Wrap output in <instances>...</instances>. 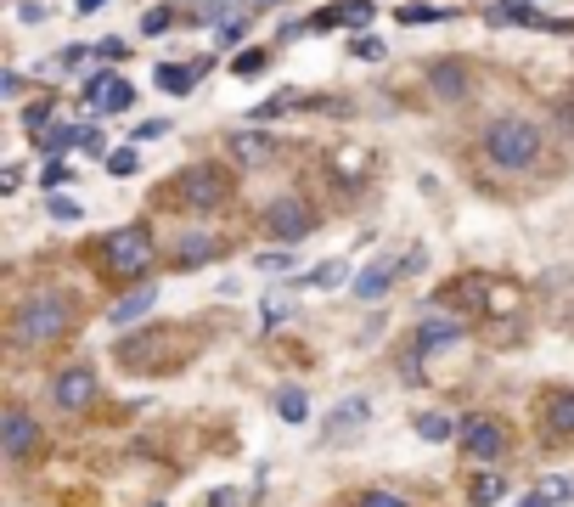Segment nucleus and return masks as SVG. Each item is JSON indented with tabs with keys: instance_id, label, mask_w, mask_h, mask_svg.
<instances>
[{
	"instance_id": "f03ea898",
	"label": "nucleus",
	"mask_w": 574,
	"mask_h": 507,
	"mask_svg": "<svg viewBox=\"0 0 574 507\" xmlns=\"http://www.w3.org/2000/svg\"><path fill=\"white\" fill-rule=\"evenodd\" d=\"M12 333H17V344H46V338H62L68 333V299L62 293L23 299V311L12 316Z\"/></svg>"
},
{
	"instance_id": "2f4dec72",
	"label": "nucleus",
	"mask_w": 574,
	"mask_h": 507,
	"mask_svg": "<svg viewBox=\"0 0 574 507\" xmlns=\"http://www.w3.org/2000/svg\"><path fill=\"white\" fill-rule=\"evenodd\" d=\"M23 124H28V130H46V124H51V101H34V108L23 113Z\"/></svg>"
},
{
	"instance_id": "2eb2a0df",
	"label": "nucleus",
	"mask_w": 574,
	"mask_h": 507,
	"mask_svg": "<svg viewBox=\"0 0 574 507\" xmlns=\"http://www.w3.org/2000/svg\"><path fill=\"white\" fill-rule=\"evenodd\" d=\"M152 304H158V288H135V293H124V299L113 304V322H119V327H130V322H141V316L152 311Z\"/></svg>"
},
{
	"instance_id": "c85d7f7f",
	"label": "nucleus",
	"mask_w": 574,
	"mask_h": 507,
	"mask_svg": "<svg viewBox=\"0 0 574 507\" xmlns=\"http://www.w3.org/2000/svg\"><path fill=\"white\" fill-rule=\"evenodd\" d=\"M287 101H293L287 90H282V96H270V101H259V108H254V119H277V113H287Z\"/></svg>"
},
{
	"instance_id": "bb28decb",
	"label": "nucleus",
	"mask_w": 574,
	"mask_h": 507,
	"mask_svg": "<svg viewBox=\"0 0 574 507\" xmlns=\"http://www.w3.org/2000/svg\"><path fill=\"white\" fill-rule=\"evenodd\" d=\"M46 209H51L57 220H79V215H85L79 203H74V197H62V192H57V197H46Z\"/></svg>"
},
{
	"instance_id": "0eeeda50",
	"label": "nucleus",
	"mask_w": 574,
	"mask_h": 507,
	"mask_svg": "<svg viewBox=\"0 0 574 507\" xmlns=\"http://www.w3.org/2000/svg\"><path fill=\"white\" fill-rule=\"evenodd\" d=\"M462 446H467V457L496 462V457L506 451V434H501L490 417H467V423H462Z\"/></svg>"
},
{
	"instance_id": "c9c22d12",
	"label": "nucleus",
	"mask_w": 574,
	"mask_h": 507,
	"mask_svg": "<svg viewBox=\"0 0 574 507\" xmlns=\"http://www.w3.org/2000/svg\"><path fill=\"white\" fill-rule=\"evenodd\" d=\"M40 181H46V186H62V181H68V164H57V158H51V164H46V175H40Z\"/></svg>"
},
{
	"instance_id": "a878e982",
	"label": "nucleus",
	"mask_w": 574,
	"mask_h": 507,
	"mask_svg": "<svg viewBox=\"0 0 574 507\" xmlns=\"http://www.w3.org/2000/svg\"><path fill=\"white\" fill-rule=\"evenodd\" d=\"M243 28H248L243 17H231V23L220 17V23H214V40H220V46H243Z\"/></svg>"
},
{
	"instance_id": "20e7f679",
	"label": "nucleus",
	"mask_w": 574,
	"mask_h": 507,
	"mask_svg": "<svg viewBox=\"0 0 574 507\" xmlns=\"http://www.w3.org/2000/svg\"><path fill=\"white\" fill-rule=\"evenodd\" d=\"M101 259H108L119 277H135V270L152 265V237L141 226H124V231H113L108 243H101Z\"/></svg>"
},
{
	"instance_id": "aec40b11",
	"label": "nucleus",
	"mask_w": 574,
	"mask_h": 507,
	"mask_svg": "<svg viewBox=\"0 0 574 507\" xmlns=\"http://www.w3.org/2000/svg\"><path fill=\"white\" fill-rule=\"evenodd\" d=\"M203 68H209V62H197V68H158V85H163L169 96H186V90H192V79L203 74Z\"/></svg>"
},
{
	"instance_id": "5701e85b",
	"label": "nucleus",
	"mask_w": 574,
	"mask_h": 507,
	"mask_svg": "<svg viewBox=\"0 0 574 507\" xmlns=\"http://www.w3.org/2000/svg\"><path fill=\"white\" fill-rule=\"evenodd\" d=\"M451 428H456V423H451L445 412H428V417H417V434L428 439V446H439V439H451Z\"/></svg>"
},
{
	"instance_id": "4be33fe9",
	"label": "nucleus",
	"mask_w": 574,
	"mask_h": 507,
	"mask_svg": "<svg viewBox=\"0 0 574 507\" xmlns=\"http://www.w3.org/2000/svg\"><path fill=\"white\" fill-rule=\"evenodd\" d=\"M344 277H350V265L344 259H327V265H316L310 277H304V288H338Z\"/></svg>"
},
{
	"instance_id": "7c9ffc66",
	"label": "nucleus",
	"mask_w": 574,
	"mask_h": 507,
	"mask_svg": "<svg viewBox=\"0 0 574 507\" xmlns=\"http://www.w3.org/2000/svg\"><path fill=\"white\" fill-rule=\"evenodd\" d=\"M355 507H405V502H400L394 491H366V496H360Z\"/></svg>"
},
{
	"instance_id": "423d86ee",
	"label": "nucleus",
	"mask_w": 574,
	"mask_h": 507,
	"mask_svg": "<svg viewBox=\"0 0 574 507\" xmlns=\"http://www.w3.org/2000/svg\"><path fill=\"white\" fill-rule=\"evenodd\" d=\"M310 226H316V215H310L304 197H277L270 203V231H277V243H298Z\"/></svg>"
},
{
	"instance_id": "e433bc0d",
	"label": "nucleus",
	"mask_w": 574,
	"mask_h": 507,
	"mask_svg": "<svg viewBox=\"0 0 574 507\" xmlns=\"http://www.w3.org/2000/svg\"><path fill=\"white\" fill-rule=\"evenodd\" d=\"M259 270H287V254H259Z\"/></svg>"
},
{
	"instance_id": "4468645a",
	"label": "nucleus",
	"mask_w": 574,
	"mask_h": 507,
	"mask_svg": "<svg viewBox=\"0 0 574 507\" xmlns=\"http://www.w3.org/2000/svg\"><path fill=\"white\" fill-rule=\"evenodd\" d=\"M214 254H220V237H203V231H192V237H181V243H175V265H181V270L214 259Z\"/></svg>"
},
{
	"instance_id": "6e6552de",
	"label": "nucleus",
	"mask_w": 574,
	"mask_h": 507,
	"mask_svg": "<svg viewBox=\"0 0 574 507\" xmlns=\"http://www.w3.org/2000/svg\"><path fill=\"white\" fill-rule=\"evenodd\" d=\"M366 417H371V400H366V395H350V400H338L332 412H327L321 434H327V439H344V434H350V428H360Z\"/></svg>"
},
{
	"instance_id": "473e14b6",
	"label": "nucleus",
	"mask_w": 574,
	"mask_h": 507,
	"mask_svg": "<svg viewBox=\"0 0 574 507\" xmlns=\"http://www.w3.org/2000/svg\"><path fill=\"white\" fill-rule=\"evenodd\" d=\"M355 57L378 62V57H383V40H371V34H355Z\"/></svg>"
},
{
	"instance_id": "9d476101",
	"label": "nucleus",
	"mask_w": 574,
	"mask_h": 507,
	"mask_svg": "<svg viewBox=\"0 0 574 507\" xmlns=\"http://www.w3.org/2000/svg\"><path fill=\"white\" fill-rule=\"evenodd\" d=\"M540 423H547L558 439H574V389H552L540 400Z\"/></svg>"
},
{
	"instance_id": "dca6fc26",
	"label": "nucleus",
	"mask_w": 574,
	"mask_h": 507,
	"mask_svg": "<svg viewBox=\"0 0 574 507\" xmlns=\"http://www.w3.org/2000/svg\"><path fill=\"white\" fill-rule=\"evenodd\" d=\"M456 322H423V333H417V355H433V350H445V344H456Z\"/></svg>"
},
{
	"instance_id": "f3484780",
	"label": "nucleus",
	"mask_w": 574,
	"mask_h": 507,
	"mask_svg": "<svg viewBox=\"0 0 574 507\" xmlns=\"http://www.w3.org/2000/svg\"><path fill=\"white\" fill-rule=\"evenodd\" d=\"M231 153L243 158V164H265V158L277 153V147H270V135H254V130H243V135H231Z\"/></svg>"
},
{
	"instance_id": "c756f323",
	"label": "nucleus",
	"mask_w": 574,
	"mask_h": 507,
	"mask_svg": "<svg viewBox=\"0 0 574 507\" xmlns=\"http://www.w3.org/2000/svg\"><path fill=\"white\" fill-rule=\"evenodd\" d=\"M141 28H147V34H169V28H175V12H163V6H158V12H147Z\"/></svg>"
},
{
	"instance_id": "f257e3e1",
	"label": "nucleus",
	"mask_w": 574,
	"mask_h": 507,
	"mask_svg": "<svg viewBox=\"0 0 574 507\" xmlns=\"http://www.w3.org/2000/svg\"><path fill=\"white\" fill-rule=\"evenodd\" d=\"M485 158L496 169H513V175H518V169H529L540 158V130L529 119H496L485 130Z\"/></svg>"
},
{
	"instance_id": "f8f14e48",
	"label": "nucleus",
	"mask_w": 574,
	"mask_h": 507,
	"mask_svg": "<svg viewBox=\"0 0 574 507\" xmlns=\"http://www.w3.org/2000/svg\"><path fill=\"white\" fill-rule=\"evenodd\" d=\"M394 277H400V259H378V265H366L360 277H355V299H366V304H371V299H383Z\"/></svg>"
},
{
	"instance_id": "a211bd4d",
	"label": "nucleus",
	"mask_w": 574,
	"mask_h": 507,
	"mask_svg": "<svg viewBox=\"0 0 574 507\" xmlns=\"http://www.w3.org/2000/svg\"><path fill=\"white\" fill-rule=\"evenodd\" d=\"M569 496H574V480H547L540 491H529L518 507H558V502H569Z\"/></svg>"
},
{
	"instance_id": "1a4fd4ad",
	"label": "nucleus",
	"mask_w": 574,
	"mask_h": 507,
	"mask_svg": "<svg viewBox=\"0 0 574 507\" xmlns=\"http://www.w3.org/2000/svg\"><path fill=\"white\" fill-rule=\"evenodd\" d=\"M96 395V378H90V366H68L62 378H57V406H68V412H85Z\"/></svg>"
},
{
	"instance_id": "ddd939ff",
	"label": "nucleus",
	"mask_w": 574,
	"mask_h": 507,
	"mask_svg": "<svg viewBox=\"0 0 574 507\" xmlns=\"http://www.w3.org/2000/svg\"><path fill=\"white\" fill-rule=\"evenodd\" d=\"M0 434H6V457L17 462L28 446H34V434H40V428H34V417L28 412H6V423H0Z\"/></svg>"
},
{
	"instance_id": "6ab92c4d",
	"label": "nucleus",
	"mask_w": 574,
	"mask_h": 507,
	"mask_svg": "<svg viewBox=\"0 0 574 507\" xmlns=\"http://www.w3.org/2000/svg\"><path fill=\"white\" fill-rule=\"evenodd\" d=\"M433 90L445 96V101H462V96H467V74H462L456 62H451V68H433Z\"/></svg>"
},
{
	"instance_id": "9b49d317",
	"label": "nucleus",
	"mask_w": 574,
	"mask_h": 507,
	"mask_svg": "<svg viewBox=\"0 0 574 507\" xmlns=\"http://www.w3.org/2000/svg\"><path fill=\"white\" fill-rule=\"evenodd\" d=\"M371 23V6L366 0H344V6H327L310 17V28H366Z\"/></svg>"
},
{
	"instance_id": "72a5a7b5",
	"label": "nucleus",
	"mask_w": 574,
	"mask_h": 507,
	"mask_svg": "<svg viewBox=\"0 0 574 507\" xmlns=\"http://www.w3.org/2000/svg\"><path fill=\"white\" fill-rule=\"evenodd\" d=\"M259 68H265V51H243V57H236V74H259Z\"/></svg>"
},
{
	"instance_id": "4c0bfd02",
	"label": "nucleus",
	"mask_w": 574,
	"mask_h": 507,
	"mask_svg": "<svg viewBox=\"0 0 574 507\" xmlns=\"http://www.w3.org/2000/svg\"><path fill=\"white\" fill-rule=\"evenodd\" d=\"M108 0H79V17H90V12H101Z\"/></svg>"
},
{
	"instance_id": "7ed1b4c3",
	"label": "nucleus",
	"mask_w": 574,
	"mask_h": 507,
	"mask_svg": "<svg viewBox=\"0 0 574 507\" xmlns=\"http://www.w3.org/2000/svg\"><path fill=\"white\" fill-rule=\"evenodd\" d=\"M175 203H186V209H220V203L231 197V181H225V169H214V164H192V169H181L175 175Z\"/></svg>"
},
{
	"instance_id": "393cba45",
	"label": "nucleus",
	"mask_w": 574,
	"mask_h": 507,
	"mask_svg": "<svg viewBox=\"0 0 574 507\" xmlns=\"http://www.w3.org/2000/svg\"><path fill=\"white\" fill-rule=\"evenodd\" d=\"M439 17H456L445 6H400V23H439Z\"/></svg>"
},
{
	"instance_id": "f704fd0d",
	"label": "nucleus",
	"mask_w": 574,
	"mask_h": 507,
	"mask_svg": "<svg viewBox=\"0 0 574 507\" xmlns=\"http://www.w3.org/2000/svg\"><path fill=\"white\" fill-rule=\"evenodd\" d=\"M79 147H90V153H101V147H108V142H101V130H96V124H85V130H79Z\"/></svg>"
},
{
	"instance_id": "b1692460",
	"label": "nucleus",
	"mask_w": 574,
	"mask_h": 507,
	"mask_svg": "<svg viewBox=\"0 0 574 507\" xmlns=\"http://www.w3.org/2000/svg\"><path fill=\"white\" fill-rule=\"evenodd\" d=\"M277 412H282L287 423H304V412H310V406H304L298 389H282V395H277Z\"/></svg>"
},
{
	"instance_id": "39448f33",
	"label": "nucleus",
	"mask_w": 574,
	"mask_h": 507,
	"mask_svg": "<svg viewBox=\"0 0 574 507\" xmlns=\"http://www.w3.org/2000/svg\"><path fill=\"white\" fill-rule=\"evenodd\" d=\"M85 108H96V113H124V108H135V85L119 79V74H90Z\"/></svg>"
},
{
	"instance_id": "412c9836",
	"label": "nucleus",
	"mask_w": 574,
	"mask_h": 507,
	"mask_svg": "<svg viewBox=\"0 0 574 507\" xmlns=\"http://www.w3.org/2000/svg\"><path fill=\"white\" fill-rule=\"evenodd\" d=\"M467 496H473V507H490V502H501V496H506V480H501V473H479Z\"/></svg>"
},
{
	"instance_id": "cd10ccee",
	"label": "nucleus",
	"mask_w": 574,
	"mask_h": 507,
	"mask_svg": "<svg viewBox=\"0 0 574 507\" xmlns=\"http://www.w3.org/2000/svg\"><path fill=\"white\" fill-rule=\"evenodd\" d=\"M135 164H141V158H135V147H124V153H113V158H108L113 175H135Z\"/></svg>"
}]
</instances>
